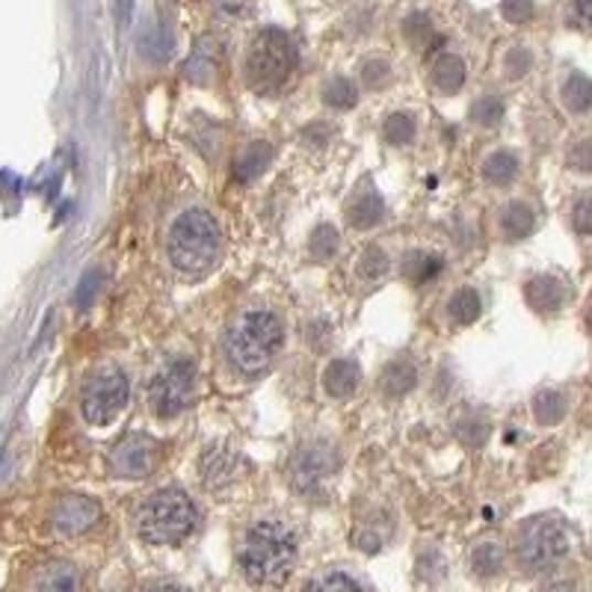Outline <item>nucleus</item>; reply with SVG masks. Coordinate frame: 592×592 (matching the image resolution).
I'll return each mask as SVG.
<instances>
[{
    "label": "nucleus",
    "instance_id": "f257e3e1",
    "mask_svg": "<svg viewBox=\"0 0 592 592\" xmlns=\"http://www.w3.org/2000/svg\"><path fill=\"white\" fill-rule=\"evenodd\" d=\"M297 536L282 521H258L240 542V569L252 583L276 586L293 572Z\"/></svg>",
    "mask_w": 592,
    "mask_h": 592
},
{
    "label": "nucleus",
    "instance_id": "f03ea898",
    "mask_svg": "<svg viewBox=\"0 0 592 592\" xmlns=\"http://www.w3.org/2000/svg\"><path fill=\"white\" fill-rule=\"evenodd\" d=\"M166 249H170V261L179 273L193 276V279L211 273L214 263L219 261V249H223L217 219L202 207H190L172 223Z\"/></svg>",
    "mask_w": 592,
    "mask_h": 592
},
{
    "label": "nucleus",
    "instance_id": "7ed1b4c3",
    "mask_svg": "<svg viewBox=\"0 0 592 592\" xmlns=\"http://www.w3.org/2000/svg\"><path fill=\"white\" fill-rule=\"evenodd\" d=\"M284 344V330L270 311H246L228 332V358L244 374H261Z\"/></svg>",
    "mask_w": 592,
    "mask_h": 592
},
{
    "label": "nucleus",
    "instance_id": "20e7f679",
    "mask_svg": "<svg viewBox=\"0 0 592 592\" xmlns=\"http://www.w3.org/2000/svg\"><path fill=\"white\" fill-rule=\"evenodd\" d=\"M133 527L151 546H175L196 527V507L181 489L154 492L137 509Z\"/></svg>",
    "mask_w": 592,
    "mask_h": 592
},
{
    "label": "nucleus",
    "instance_id": "39448f33",
    "mask_svg": "<svg viewBox=\"0 0 592 592\" xmlns=\"http://www.w3.org/2000/svg\"><path fill=\"white\" fill-rule=\"evenodd\" d=\"M297 68V47L291 36L279 28L261 30L249 45L246 57V80L255 93H276L288 84Z\"/></svg>",
    "mask_w": 592,
    "mask_h": 592
},
{
    "label": "nucleus",
    "instance_id": "423d86ee",
    "mask_svg": "<svg viewBox=\"0 0 592 592\" xmlns=\"http://www.w3.org/2000/svg\"><path fill=\"white\" fill-rule=\"evenodd\" d=\"M569 551H572V536H569L563 521H557V518H530L518 530V566L530 574H546L557 569L569 557Z\"/></svg>",
    "mask_w": 592,
    "mask_h": 592
},
{
    "label": "nucleus",
    "instance_id": "0eeeda50",
    "mask_svg": "<svg viewBox=\"0 0 592 592\" xmlns=\"http://www.w3.org/2000/svg\"><path fill=\"white\" fill-rule=\"evenodd\" d=\"M193 383H196V367L190 358H172L151 376L149 383V406L160 418L179 415L193 397Z\"/></svg>",
    "mask_w": 592,
    "mask_h": 592
},
{
    "label": "nucleus",
    "instance_id": "6e6552de",
    "mask_svg": "<svg viewBox=\"0 0 592 592\" xmlns=\"http://www.w3.org/2000/svg\"><path fill=\"white\" fill-rule=\"evenodd\" d=\"M128 397H131L128 376L122 370H101L84 386L80 409H84L86 421L101 427V423H110L116 415L122 412L128 406Z\"/></svg>",
    "mask_w": 592,
    "mask_h": 592
},
{
    "label": "nucleus",
    "instance_id": "1a4fd4ad",
    "mask_svg": "<svg viewBox=\"0 0 592 592\" xmlns=\"http://www.w3.org/2000/svg\"><path fill=\"white\" fill-rule=\"evenodd\" d=\"M160 442L146 433H128L110 453V469L116 477L142 480L158 469Z\"/></svg>",
    "mask_w": 592,
    "mask_h": 592
},
{
    "label": "nucleus",
    "instance_id": "9d476101",
    "mask_svg": "<svg viewBox=\"0 0 592 592\" xmlns=\"http://www.w3.org/2000/svg\"><path fill=\"white\" fill-rule=\"evenodd\" d=\"M98 518H101V509H98V504L93 498L68 495V498L57 500V507L51 513V525L63 536H80L89 527L98 525Z\"/></svg>",
    "mask_w": 592,
    "mask_h": 592
},
{
    "label": "nucleus",
    "instance_id": "9b49d317",
    "mask_svg": "<svg viewBox=\"0 0 592 592\" xmlns=\"http://www.w3.org/2000/svg\"><path fill=\"white\" fill-rule=\"evenodd\" d=\"M335 453L326 448V444H309L305 451L297 453V460H293L291 465V477H293V486L302 492H309L314 483H320V480L326 477L332 469H335V460H332Z\"/></svg>",
    "mask_w": 592,
    "mask_h": 592
},
{
    "label": "nucleus",
    "instance_id": "f8f14e48",
    "mask_svg": "<svg viewBox=\"0 0 592 592\" xmlns=\"http://www.w3.org/2000/svg\"><path fill=\"white\" fill-rule=\"evenodd\" d=\"M80 581H77L75 566L63 563V560H51V563L39 566L33 578H30V592H77Z\"/></svg>",
    "mask_w": 592,
    "mask_h": 592
},
{
    "label": "nucleus",
    "instance_id": "ddd939ff",
    "mask_svg": "<svg viewBox=\"0 0 592 592\" xmlns=\"http://www.w3.org/2000/svg\"><path fill=\"white\" fill-rule=\"evenodd\" d=\"M525 297L530 309L542 311V314H555L566 305V284L555 276H534L525 284Z\"/></svg>",
    "mask_w": 592,
    "mask_h": 592
},
{
    "label": "nucleus",
    "instance_id": "4468645a",
    "mask_svg": "<svg viewBox=\"0 0 592 592\" xmlns=\"http://www.w3.org/2000/svg\"><path fill=\"white\" fill-rule=\"evenodd\" d=\"M362 383V367L353 362V358H335L330 362V367L323 370V388L326 395L335 397V400H344L358 388Z\"/></svg>",
    "mask_w": 592,
    "mask_h": 592
},
{
    "label": "nucleus",
    "instance_id": "2eb2a0df",
    "mask_svg": "<svg viewBox=\"0 0 592 592\" xmlns=\"http://www.w3.org/2000/svg\"><path fill=\"white\" fill-rule=\"evenodd\" d=\"M273 163V146L270 142H249L235 160L237 181H255L270 170Z\"/></svg>",
    "mask_w": 592,
    "mask_h": 592
},
{
    "label": "nucleus",
    "instance_id": "dca6fc26",
    "mask_svg": "<svg viewBox=\"0 0 592 592\" xmlns=\"http://www.w3.org/2000/svg\"><path fill=\"white\" fill-rule=\"evenodd\" d=\"M379 386L388 397L409 395L418 386V367L409 358H395V362H388L383 376H379Z\"/></svg>",
    "mask_w": 592,
    "mask_h": 592
},
{
    "label": "nucleus",
    "instance_id": "f3484780",
    "mask_svg": "<svg viewBox=\"0 0 592 592\" xmlns=\"http://www.w3.org/2000/svg\"><path fill=\"white\" fill-rule=\"evenodd\" d=\"M383 217H386V205H383V198L376 196V193H362V196L353 198L347 207L349 226L358 228V232L379 226Z\"/></svg>",
    "mask_w": 592,
    "mask_h": 592
},
{
    "label": "nucleus",
    "instance_id": "a211bd4d",
    "mask_svg": "<svg viewBox=\"0 0 592 592\" xmlns=\"http://www.w3.org/2000/svg\"><path fill=\"white\" fill-rule=\"evenodd\" d=\"M202 477H205L207 486H226L237 477V456L223 451V448L207 451L205 460H202Z\"/></svg>",
    "mask_w": 592,
    "mask_h": 592
},
{
    "label": "nucleus",
    "instance_id": "6ab92c4d",
    "mask_svg": "<svg viewBox=\"0 0 592 592\" xmlns=\"http://www.w3.org/2000/svg\"><path fill=\"white\" fill-rule=\"evenodd\" d=\"M430 77H433L435 89L448 95L460 93L462 84H465V63L456 54H442L430 68Z\"/></svg>",
    "mask_w": 592,
    "mask_h": 592
},
{
    "label": "nucleus",
    "instance_id": "aec40b11",
    "mask_svg": "<svg viewBox=\"0 0 592 592\" xmlns=\"http://www.w3.org/2000/svg\"><path fill=\"white\" fill-rule=\"evenodd\" d=\"M518 166H521V163H518L516 151L500 149L483 160V179L489 181V184H498V187H507V184L516 181Z\"/></svg>",
    "mask_w": 592,
    "mask_h": 592
},
{
    "label": "nucleus",
    "instance_id": "412c9836",
    "mask_svg": "<svg viewBox=\"0 0 592 592\" xmlns=\"http://www.w3.org/2000/svg\"><path fill=\"white\" fill-rule=\"evenodd\" d=\"M442 258L439 255L430 252H406L403 261H400V273L409 279L412 284H423L435 279V276L442 273Z\"/></svg>",
    "mask_w": 592,
    "mask_h": 592
},
{
    "label": "nucleus",
    "instance_id": "4be33fe9",
    "mask_svg": "<svg viewBox=\"0 0 592 592\" xmlns=\"http://www.w3.org/2000/svg\"><path fill=\"white\" fill-rule=\"evenodd\" d=\"M536 214L534 207L525 205V202H509L504 211H500V228L509 240H521L534 232Z\"/></svg>",
    "mask_w": 592,
    "mask_h": 592
},
{
    "label": "nucleus",
    "instance_id": "5701e85b",
    "mask_svg": "<svg viewBox=\"0 0 592 592\" xmlns=\"http://www.w3.org/2000/svg\"><path fill=\"white\" fill-rule=\"evenodd\" d=\"M480 311H483V300H480V293L474 291V288H460V291L451 297V302H448V317H451L456 326L474 323V320L480 317Z\"/></svg>",
    "mask_w": 592,
    "mask_h": 592
},
{
    "label": "nucleus",
    "instance_id": "b1692460",
    "mask_svg": "<svg viewBox=\"0 0 592 592\" xmlns=\"http://www.w3.org/2000/svg\"><path fill=\"white\" fill-rule=\"evenodd\" d=\"M566 412H569V403L555 388H546V391H539L534 397V418L539 423H546V427H555V423L563 421Z\"/></svg>",
    "mask_w": 592,
    "mask_h": 592
},
{
    "label": "nucleus",
    "instance_id": "393cba45",
    "mask_svg": "<svg viewBox=\"0 0 592 592\" xmlns=\"http://www.w3.org/2000/svg\"><path fill=\"white\" fill-rule=\"evenodd\" d=\"M323 101L335 107V110H349V107H356L358 93L356 84L349 80V77H332L330 84L323 86Z\"/></svg>",
    "mask_w": 592,
    "mask_h": 592
},
{
    "label": "nucleus",
    "instance_id": "a878e982",
    "mask_svg": "<svg viewBox=\"0 0 592 592\" xmlns=\"http://www.w3.org/2000/svg\"><path fill=\"white\" fill-rule=\"evenodd\" d=\"M590 101H592L590 80H586L583 75L569 77V80L563 84L566 110H572V114H586V110H590Z\"/></svg>",
    "mask_w": 592,
    "mask_h": 592
},
{
    "label": "nucleus",
    "instance_id": "bb28decb",
    "mask_svg": "<svg viewBox=\"0 0 592 592\" xmlns=\"http://www.w3.org/2000/svg\"><path fill=\"white\" fill-rule=\"evenodd\" d=\"M415 119L409 114H391L386 119V125H383V140L388 142V146H409V142L415 140Z\"/></svg>",
    "mask_w": 592,
    "mask_h": 592
},
{
    "label": "nucleus",
    "instance_id": "cd10ccee",
    "mask_svg": "<svg viewBox=\"0 0 592 592\" xmlns=\"http://www.w3.org/2000/svg\"><path fill=\"white\" fill-rule=\"evenodd\" d=\"M214 54H217V45L211 39L198 42L196 54L187 60V77H193L196 84H205L207 77L214 75Z\"/></svg>",
    "mask_w": 592,
    "mask_h": 592
},
{
    "label": "nucleus",
    "instance_id": "c85d7f7f",
    "mask_svg": "<svg viewBox=\"0 0 592 592\" xmlns=\"http://www.w3.org/2000/svg\"><path fill=\"white\" fill-rule=\"evenodd\" d=\"M471 566H474V572H477L480 578H492V574H498L500 566H504V551H500L495 542H483L480 548H474Z\"/></svg>",
    "mask_w": 592,
    "mask_h": 592
},
{
    "label": "nucleus",
    "instance_id": "c756f323",
    "mask_svg": "<svg viewBox=\"0 0 592 592\" xmlns=\"http://www.w3.org/2000/svg\"><path fill=\"white\" fill-rule=\"evenodd\" d=\"M338 244H341L338 232L323 223V226H317L314 232H311L309 249H311V255L317 258V261H330L332 255L338 252Z\"/></svg>",
    "mask_w": 592,
    "mask_h": 592
},
{
    "label": "nucleus",
    "instance_id": "7c9ffc66",
    "mask_svg": "<svg viewBox=\"0 0 592 592\" xmlns=\"http://www.w3.org/2000/svg\"><path fill=\"white\" fill-rule=\"evenodd\" d=\"M388 267H391V261H388L386 249H379V246H367L365 252H362V258H358V273L365 276V279H379V276H386Z\"/></svg>",
    "mask_w": 592,
    "mask_h": 592
},
{
    "label": "nucleus",
    "instance_id": "2f4dec72",
    "mask_svg": "<svg viewBox=\"0 0 592 592\" xmlns=\"http://www.w3.org/2000/svg\"><path fill=\"white\" fill-rule=\"evenodd\" d=\"M504 116V101L495 98V95H486V98H480L471 107V119L480 125V128H492V125H498V119Z\"/></svg>",
    "mask_w": 592,
    "mask_h": 592
},
{
    "label": "nucleus",
    "instance_id": "473e14b6",
    "mask_svg": "<svg viewBox=\"0 0 592 592\" xmlns=\"http://www.w3.org/2000/svg\"><path fill=\"white\" fill-rule=\"evenodd\" d=\"M302 592H362V590H358V583L353 581V578H347V574L332 572L323 574V578H314Z\"/></svg>",
    "mask_w": 592,
    "mask_h": 592
},
{
    "label": "nucleus",
    "instance_id": "72a5a7b5",
    "mask_svg": "<svg viewBox=\"0 0 592 592\" xmlns=\"http://www.w3.org/2000/svg\"><path fill=\"white\" fill-rule=\"evenodd\" d=\"M388 80H391V66H388L386 60H367L365 66H362V84L370 86V89H379Z\"/></svg>",
    "mask_w": 592,
    "mask_h": 592
},
{
    "label": "nucleus",
    "instance_id": "f704fd0d",
    "mask_svg": "<svg viewBox=\"0 0 592 592\" xmlns=\"http://www.w3.org/2000/svg\"><path fill=\"white\" fill-rule=\"evenodd\" d=\"M406 36L412 39L415 45H427L430 39H433V24L427 15H412V19L406 21Z\"/></svg>",
    "mask_w": 592,
    "mask_h": 592
},
{
    "label": "nucleus",
    "instance_id": "c9c22d12",
    "mask_svg": "<svg viewBox=\"0 0 592 592\" xmlns=\"http://www.w3.org/2000/svg\"><path fill=\"white\" fill-rule=\"evenodd\" d=\"M504 19L513 21V24H525V21L534 19V3L530 0H504Z\"/></svg>",
    "mask_w": 592,
    "mask_h": 592
},
{
    "label": "nucleus",
    "instance_id": "e433bc0d",
    "mask_svg": "<svg viewBox=\"0 0 592 592\" xmlns=\"http://www.w3.org/2000/svg\"><path fill=\"white\" fill-rule=\"evenodd\" d=\"M530 63H534L530 51H527V47H516V51H509V57H507V63H504V68H507V75L516 80V77H521L530 72Z\"/></svg>",
    "mask_w": 592,
    "mask_h": 592
},
{
    "label": "nucleus",
    "instance_id": "4c0bfd02",
    "mask_svg": "<svg viewBox=\"0 0 592 592\" xmlns=\"http://www.w3.org/2000/svg\"><path fill=\"white\" fill-rule=\"evenodd\" d=\"M572 223H574V228H578V232H581V235H586V232H590L592 228V211H590V196H586V193H583L581 198H578V202H574V211H572Z\"/></svg>",
    "mask_w": 592,
    "mask_h": 592
},
{
    "label": "nucleus",
    "instance_id": "58836bf2",
    "mask_svg": "<svg viewBox=\"0 0 592 592\" xmlns=\"http://www.w3.org/2000/svg\"><path fill=\"white\" fill-rule=\"evenodd\" d=\"M214 7H217V12L228 15V19H235V15H244L249 0H214Z\"/></svg>",
    "mask_w": 592,
    "mask_h": 592
},
{
    "label": "nucleus",
    "instance_id": "ea45409f",
    "mask_svg": "<svg viewBox=\"0 0 592 592\" xmlns=\"http://www.w3.org/2000/svg\"><path fill=\"white\" fill-rule=\"evenodd\" d=\"M586 7H590V0H578V3H574V24H578V28H586V24H590V15H586Z\"/></svg>",
    "mask_w": 592,
    "mask_h": 592
},
{
    "label": "nucleus",
    "instance_id": "a19ab883",
    "mask_svg": "<svg viewBox=\"0 0 592 592\" xmlns=\"http://www.w3.org/2000/svg\"><path fill=\"white\" fill-rule=\"evenodd\" d=\"M539 592H578V586L569 581H560V583H551V586H546V590Z\"/></svg>",
    "mask_w": 592,
    "mask_h": 592
},
{
    "label": "nucleus",
    "instance_id": "79ce46f5",
    "mask_svg": "<svg viewBox=\"0 0 592 592\" xmlns=\"http://www.w3.org/2000/svg\"><path fill=\"white\" fill-rule=\"evenodd\" d=\"M151 592H181V590H175V586H160V590H151Z\"/></svg>",
    "mask_w": 592,
    "mask_h": 592
}]
</instances>
